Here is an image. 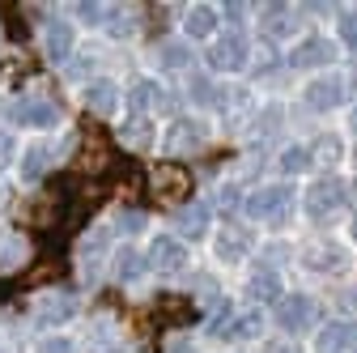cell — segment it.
<instances>
[{
    "mask_svg": "<svg viewBox=\"0 0 357 353\" xmlns=\"http://www.w3.org/2000/svg\"><path fill=\"white\" fill-rule=\"evenodd\" d=\"M344 196H349V188L336 179V174H324V179H315L306 188V213L310 217H332L344 204Z\"/></svg>",
    "mask_w": 357,
    "mask_h": 353,
    "instance_id": "cell-1",
    "label": "cell"
},
{
    "mask_svg": "<svg viewBox=\"0 0 357 353\" xmlns=\"http://www.w3.org/2000/svg\"><path fill=\"white\" fill-rule=\"evenodd\" d=\"M149 269L153 273H183L188 269V247L174 234H158L149 247Z\"/></svg>",
    "mask_w": 357,
    "mask_h": 353,
    "instance_id": "cell-2",
    "label": "cell"
},
{
    "mask_svg": "<svg viewBox=\"0 0 357 353\" xmlns=\"http://www.w3.org/2000/svg\"><path fill=\"white\" fill-rule=\"evenodd\" d=\"M208 64L217 73H234L247 64V38L243 34H226V38H217L213 43V52H208Z\"/></svg>",
    "mask_w": 357,
    "mask_h": 353,
    "instance_id": "cell-3",
    "label": "cell"
},
{
    "mask_svg": "<svg viewBox=\"0 0 357 353\" xmlns=\"http://www.w3.org/2000/svg\"><path fill=\"white\" fill-rule=\"evenodd\" d=\"M289 64H298V68H324V64H336V47H332L324 34H310V38H302L298 47H294Z\"/></svg>",
    "mask_w": 357,
    "mask_h": 353,
    "instance_id": "cell-4",
    "label": "cell"
},
{
    "mask_svg": "<svg viewBox=\"0 0 357 353\" xmlns=\"http://www.w3.org/2000/svg\"><path fill=\"white\" fill-rule=\"evenodd\" d=\"M277 324H281L285 332H302V328H310V324H315V302L302 298V294L281 298V302H277Z\"/></svg>",
    "mask_w": 357,
    "mask_h": 353,
    "instance_id": "cell-5",
    "label": "cell"
},
{
    "mask_svg": "<svg viewBox=\"0 0 357 353\" xmlns=\"http://www.w3.org/2000/svg\"><path fill=\"white\" fill-rule=\"evenodd\" d=\"M289 200H294V192H289L285 183H273V188H259V192L247 200V213L259 217V222H264V217H281V213L289 209Z\"/></svg>",
    "mask_w": 357,
    "mask_h": 353,
    "instance_id": "cell-6",
    "label": "cell"
},
{
    "mask_svg": "<svg viewBox=\"0 0 357 353\" xmlns=\"http://www.w3.org/2000/svg\"><path fill=\"white\" fill-rule=\"evenodd\" d=\"M13 119H17V123H30V128H52V123L60 119V107L47 103V98H22V103L13 107Z\"/></svg>",
    "mask_w": 357,
    "mask_h": 353,
    "instance_id": "cell-7",
    "label": "cell"
},
{
    "mask_svg": "<svg viewBox=\"0 0 357 353\" xmlns=\"http://www.w3.org/2000/svg\"><path fill=\"white\" fill-rule=\"evenodd\" d=\"M302 98H306V107H310V111H332V107H336V103L344 98V81H340V77H324V81H310Z\"/></svg>",
    "mask_w": 357,
    "mask_h": 353,
    "instance_id": "cell-8",
    "label": "cell"
},
{
    "mask_svg": "<svg viewBox=\"0 0 357 353\" xmlns=\"http://www.w3.org/2000/svg\"><path fill=\"white\" fill-rule=\"evenodd\" d=\"M153 188H158L162 200H188V192H192V174L178 170V166H162V170L153 174Z\"/></svg>",
    "mask_w": 357,
    "mask_h": 353,
    "instance_id": "cell-9",
    "label": "cell"
},
{
    "mask_svg": "<svg viewBox=\"0 0 357 353\" xmlns=\"http://www.w3.org/2000/svg\"><path fill=\"white\" fill-rule=\"evenodd\" d=\"M200 145H204V128L192 123V119H178V123L166 132V149H170V153H192V149H200Z\"/></svg>",
    "mask_w": 357,
    "mask_h": 353,
    "instance_id": "cell-10",
    "label": "cell"
},
{
    "mask_svg": "<svg viewBox=\"0 0 357 353\" xmlns=\"http://www.w3.org/2000/svg\"><path fill=\"white\" fill-rule=\"evenodd\" d=\"M302 260H306L315 273H336V269H344V251H340L336 243H310V247L302 251Z\"/></svg>",
    "mask_w": 357,
    "mask_h": 353,
    "instance_id": "cell-11",
    "label": "cell"
},
{
    "mask_svg": "<svg viewBox=\"0 0 357 353\" xmlns=\"http://www.w3.org/2000/svg\"><path fill=\"white\" fill-rule=\"evenodd\" d=\"M247 298L251 302H281V277L277 269H255L247 281Z\"/></svg>",
    "mask_w": 357,
    "mask_h": 353,
    "instance_id": "cell-12",
    "label": "cell"
},
{
    "mask_svg": "<svg viewBox=\"0 0 357 353\" xmlns=\"http://www.w3.org/2000/svg\"><path fill=\"white\" fill-rule=\"evenodd\" d=\"M357 345V324L353 320H340V324H328L324 336H319V353H344Z\"/></svg>",
    "mask_w": 357,
    "mask_h": 353,
    "instance_id": "cell-13",
    "label": "cell"
},
{
    "mask_svg": "<svg viewBox=\"0 0 357 353\" xmlns=\"http://www.w3.org/2000/svg\"><path fill=\"white\" fill-rule=\"evenodd\" d=\"M77 315V302H73V294H52V298H43V306L34 311V320L47 328V324H64V320H73Z\"/></svg>",
    "mask_w": 357,
    "mask_h": 353,
    "instance_id": "cell-14",
    "label": "cell"
},
{
    "mask_svg": "<svg viewBox=\"0 0 357 353\" xmlns=\"http://www.w3.org/2000/svg\"><path fill=\"white\" fill-rule=\"evenodd\" d=\"M162 85L158 81H137V85H132V94H128V107H132V115H145V111H153V107H162Z\"/></svg>",
    "mask_w": 357,
    "mask_h": 353,
    "instance_id": "cell-15",
    "label": "cell"
},
{
    "mask_svg": "<svg viewBox=\"0 0 357 353\" xmlns=\"http://www.w3.org/2000/svg\"><path fill=\"white\" fill-rule=\"evenodd\" d=\"M85 107L94 111V115H111L119 107V90L111 81H94V85H85Z\"/></svg>",
    "mask_w": 357,
    "mask_h": 353,
    "instance_id": "cell-16",
    "label": "cell"
},
{
    "mask_svg": "<svg viewBox=\"0 0 357 353\" xmlns=\"http://www.w3.org/2000/svg\"><path fill=\"white\" fill-rule=\"evenodd\" d=\"M208 217H213L208 204H188V209H178V234L200 239V234L208 230Z\"/></svg>",
    "mask_w": 357,
    "mask_h": 353,
    "instance_id": "cell-17",
    "label": "cell"
},
{
    "mask_svg": "<svg viewBox=\"0 0 357 353\" xmlns=\"http://www.w3.org/2000/svg\"><path fill=\"white\" fill-rule=\"evenodd\" d=\"M68 52H73V30L64 22H52L47 26V56H52V64H64Z\"/></svg>",
    "mask_w": 357,
    "mask_h": 353,
    "instance_id": "cell-18",
    "label": "cell"
},
{
    "mask_svg": "<svg viewBox=\"0 0 357 353\" xmlns=\"http://www.w3.org/2000/svg\"><path fill=\"white\" fill-rule=\"evenodd\" d=\"M141 273H145V255L132 247H119L115 251V281H137Z\"/></svg>",
    "mask_w": 357,
    "mask_h": 353,
    "instance_id": "cell-19",
    "label": "cell"
},
{
    "mask_svg": "<svg viewBox=\"0 0 357 353\" xmlns=\"http://www.w3.org/2000/svg\"><path fill=\"white\" fill-rule=\"evenodd\" d=\"M264 30L273 34V38L294 34V9H289V5H268V9H264Z\"/></svg>",
    "mask_w": 357,
    "mask_h": 353,
    "instance_id": "cell-20",
    "label": "cell"
},
{
    "mask_svg": "<svg viewBox=\"0 0 357 353\" xmlns=\"http://www.w3.org/2000/svg\"><path fill=\"white\" fill-rule=\"evenodd\" d=\"M183 26H188V34H192V38H204V34H213V30H217V9H213V5H192Z\"/></svg>",
    "mask_w": 357,
    "mask_h": 353,
    "instance_id": "cell-21",
    "label": "cell"
},
{
    "mask_svg": "<svg viewBox=\"0 0 357 353\" xmlns=\"http://www.w3.org/2000/svg\"><path fill=\"white\" fill-rule=\"evenodd\" d=\"M247 247H251V239H247L243 230H226V234L217 239V255H221V260H243Z\"/></svg>",
    "mask_w": 357,
    "mask_h": 353,
    "instance_id": "cell-22",
    "label": "cell"
},
{
    "mask_svg": "<svg viewBox=\"0 0 357 353\" xmlns=\"http://www.w3.org/2000/svg\"><path fill=\"white\" fill-rule=\"evenodd\" d=\"M310 162H315V158H310L306 145H289V149L281 153V170H285V174H298V170H306Z\"/></svg>",
    "mask_w": 357,
    "mask_h": 353,
    "instance_id": "cell-23",
    "label": "cell"
},
{
    "mask_svg": "<svg viewBox=\"0 0 357 353\" xmlns=\"http://www.w3.org/2000/svg\"><path fill=\"white\" fill-rule=\"evenodd\" d=\"M162 60H166V68H188L192 64V47L188 43H162Z\"/></svg>",
    "mask_w": 357,
    "mask_h": 353,
    "instance_id": "cell-24",
    "label": "cell"
},
{
    "mask_svg": "<svg viewBox=\"0 0 357 353\" xmlns=\"http://www.w3.org/2000/svg\"><path fill=\"white\" fill-rule=\"evenodd\" d=\"M43 162H47V145L26 149V158H22V174H26V179H38V174H43Z\"/></svg>",
    "mask_w": 357,
    "mask_h": 353,
    "instance_id": "cell-25",
    "label": "cell"
},
{
    "mask_svg": "<svg viewBox=\"0 0 357 353\" xmlns=\"http://www.w3.org/2000/svg\"><path fill=\"white\" fill-rule=\"evenodd\" d=\"M226 336H230V340H247V336H259V315H243V320H230Z\"/></svg>",
    "mask_w": 357,
    "mask_h": 353,
    "instance_id": "cell-26",
    "label": "cell"
},
{
    "mask_svg": "<svg viewBox=\"0 0 357 353\" xmlns=\"http://www.w3.org/2000/svg\"><path fill=\"white\" fill-rule=\"evenodd\" d=\"M149 132H153V128H149L145 119H132V123L123 128V141H128V145H137V149H145V145L153 141V137H149Z\"/></svg>",
    "mask_w": 357,
    "mask_h": 353,
    "instance_id": "cell-27",
    "label": "cell"
},
{
    "mask_svg": "<svg viewBox=\"0 0 357 353\" xmlns=\"http://www.w3.org/2000/svg\"><path fill=\"white\" fill-rule=\"evenodd\" d=\"M340 38H344V47H357V9L340 13Z\"/></svg>",
    "mask_w": 357,
    "mask_h": 353,
    "instance_id": "cell-28",
    "label": "cell"
},
{
    "mask_svg": "<svg viewBox=\"0 0 357 353\" xmlns=\"http://www.w3.org/2000/svg\"><path fill=\"white\" fill-rule=\"evenodd\" d=\"M315 153H319V158H328V162H336V158H340V141H336V137H324V141H319V149H310V158H315Z\"/></svg>",
    "mask_w": 357,
    "mask_h": 353,
    "instance_id": "cell-29",
    "label": "cell"
},
{
    "mask_svg": "<svg viewBox=\"0 0 357 353\" xmlns=\"http://www.w3.org/2000/svg\"><path fill=\"white\" fill-rule=\"evenodd\" d=\"M141 226H145V213H132V209L119 213V230H141Z\"/></svg>",
    "mask_w": 357,
    "mask_h": 353,
    "instance_id": "cell-30",
    "label": "cell"
},
{
    "mask_svg": "<svg viewBox=\"0 0 357 353\" xmlns=\"http://www.w3.org/2000/svg\"><path fill=\"white\" fill-rule=\"evenodd\" d=\"M264 353H298V345H289V340H268Z\"/></svg>",
    "mask_w": 357,
    "mask_h": 353,
    "instance_id": "cell-31",
    "label": "cell"
},
{
    "mask_svg": "<svg viewBox=\"0 0 357 353\" xmlns=\"http://www.w3.org/2000/svg\"><path fill=\"white\" fill-rule=\"evenodd\" d=\"M77 13H81V17H85V22H98V17H102V13H107V9H98V5H81V9H77Z\"/></svg>",
    "mask_w": 357,
    "mask_h": 353,
    "instance_id": "cell-32",
    "label": "cell"
},
{
    "mask_svg": "<svg viewBox=\"0 0 357 353\" xmlns=\"http://www.w3.org/2000/svg\"><path fill=\"white\" fill-rule=\"evenodd\" d=\"M43 353H73V349H68V340H47V345H43Z\"/></svg>",
    "mask_w": 357,
    "mask_h": 353,
    "instance_id": "cell-33",
    "label": "cell"
},
{
    "mask_svg": "<svg viewBox=\"0 0 357 353\" xmlns=\"http://www.w3.org/2000/svg\"><path fill=\"white\" fill-rule=\"evenodd\" d=\"M353 239H357V217H353Z\"/></svg>",
    "mask_w": 357,
    "mask_h": 353,
    "instance_id": "cell-34",
    "label": "cell"
},
{
    "mask_svg": "<svg viewBox=\"0 0 357 353\" xmlns=\"http://www.w3.org/2000/svg\"><path fill=\"white\" fill-rule=\"evenodd\" d=\"M353 128H357V111H353Z\"/></svg>",
    "mask_w": 357,
    "mask_h": 353,
    "instance_id": "cell-35",
    "label": "cell"
},
{
    "mask_svg": "<svg viewBox=\"0 0 357 353\" xmlns=\"http://www.w3.org/2000/svg\"><path fill=\"white\" fill-rule=\"evenodd\" d=\"M353 196H357V183H353Z\"/></svg>",
    "mask_w": 357,
    "mask_h": 353,
    "instance_id": "cell-36",
    "label": "cell"
}]
</instances>
